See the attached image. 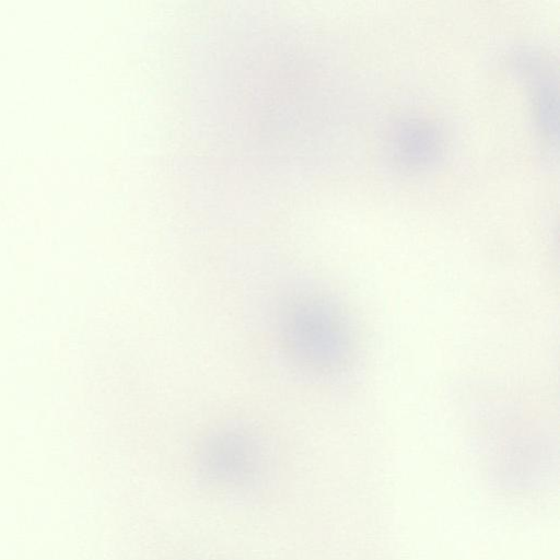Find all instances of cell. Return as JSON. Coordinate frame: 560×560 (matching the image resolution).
Wrapping results in <instances>:
<instances>
[{
	"instance_id": "obj_1",
	"label": "cell",
	"mask_w": 560,
	"mask_h": 560,
	"mask_svg": "<svg viewBox=\"0 0 560 560\" xmlns=\"http://www.w3.org/2000/svg\"><path fill=\"white\" fill-rule=\"evenodd\" d=\"M292 325V341L312 360H332L342 346L340 326L330 310L313 305L300 310Z\"/></svg>"
}]
</instances>
